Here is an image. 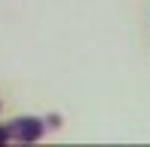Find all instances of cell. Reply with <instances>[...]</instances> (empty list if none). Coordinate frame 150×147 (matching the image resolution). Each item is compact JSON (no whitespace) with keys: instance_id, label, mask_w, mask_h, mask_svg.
I'll list each match as a JSON object with an SVG mask.
<instances>
[{"instance_id":"obj_1","label":"cell","mask_w":150,"mask_h":147,"mask_svg":"<svg viewBox=\"0 0 150 147\" xmlns=\"http://www.w3.org/2000/svg\"><path fill=\"white\" fill-rule=\"evenodd\" d=\"M6 129H9V138H16V141H37V138H43L49 126H46V119H37V117H18Z\"/></svg>"},{"instance_id":"obj_2","label":"cell","mask_w":150,"mask_h":147,"mask_svg":"<svg viewBox=\"0 0 150 147\" xmlns=\"http://www.w3.org/2000/svg\"><path fill=\"white\" fill-rule=\"evenodd\" d=\"M3 141H9V129H6V126H0V144Z\"/></svg>"}]
</instances>
